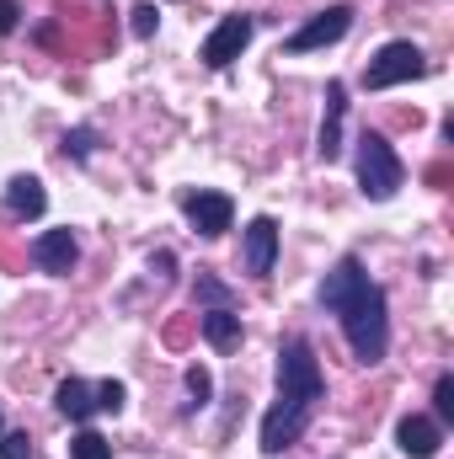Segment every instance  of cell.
Wrapping results in <instances>:
<instances>
[{
	"instance_id": "1",
	"label": "cell",
	"mask_w": 454,
	"mask_h": 459,
	"mask_svg": "<svg viewBox=\"0 0 454 459\" xmlns=\"http://www.w3.org/2000/svg\"><path fill=\"white\" fill-rule=\"evenodd\" d=\"M321 305L342 316V337L363 368H374L390 347V316H385V289L363 273L358 256H342L321 283Z\"/></svg>"
},
{
	"instance_id": "2",
	"label": "cell",
	"mask_w": 454,
	"mask_h": 459,
	"mask_svg": "<svg viewBox=\"0 0 454 459\" xmlns=\"http://www.w3.org/2000/svg\"><path fill=\"white\" fill-rule=\"evenodd\" d=\"M321 395H327V379H321V363H316L310 342L289 337L278 347V406L262 417V455H284L305 433Z\"/></svg>"
},
{
	"instance_id": "3",
	"label": "cell",
	"mask_w": 454,
	"mask_h": 459,
	"mask_svg": "<svg viewBox=\"0 0 454 459\" xmlns=\"http://www.w3.org/2000/svg\"><path fill=\"white\" fill-rule=\"evenodd\" d=\"M401 182H406V166L390 150V139L385 134H363L358 139V187H363V198L385 204V198L401 193Z\"/></svg>"
},
{
	"instance_id": "4",
	"label": "cell",
	"mask_w": 454,
	"mask_h": 459,
	"mask_svg": "<svg viewBox=\"0 0 454 459\" xmlns=\"http://www.w3.org/2000/svg\"><path fill=\"white\" fill-rule=\"evenodd\" d=\"M417 75H428V59H423V48H417V43H406V38H396V43H385V48L369 59V70H363V86H369V91H390V86H401V81H417Z\"/></svg>"
},
{
	"instance_id": "5",
	"label": "cell",
	"mask_w": 454,
	"mask_h": 459,
	"mask_svg": "<svg viewBox=\"0 0 454 459\" xmlns=\"http://www.w3.org/2000/svg\"><path fill=\"white\" fill-rule=\"evenodd\" d=\"M251 32H257V16H246V11H230L225 22L204 38V65L209 70H230L235 59H240V48L251 43Z\"/></svg>"
},
{
	"instance_id": "6",
	"label": "cell",
	"mask_w": 454,
	"mask_h": 459,
	"mask_svg": "<svg viewBox=\"0 0 454 459\" xmlns=\"http://www.w3.org/2000/svg\"><path fill=\"white\" fill-rule=\"evenodd\" d=\"M347 27H353V5H327V11H316L284 48L289 54H316V48H332L337 38H347Z\"/></svg>"
},
{
	"instance_id": "7",
	"label": "cell",
	"mask_w": 454,
	"mask_h": 459,
	"mask_svg": "<svg viewBox=\"0 0 454 459\" xmlns=\"http://www.w3.org/2000/svg\"><path fill=\"white\" fill-rule=\"evenodd\" d=\"M182 214L193 220V230L198 235H225L230 220H235V204H230L225 193H209V187H198V193H182Z\"/></svg>"
},
{
	"instance_id": "8",
	"label": "cell",
	"mask_w": 454,
	"mask_h": 459,
	"mask_svg": "<svg viewBox=\"0 0 454 459\" xmlns=\"http://www.w3.org/2000/svg\"><path fill=\"white\" fill-rule=\"evenodd\" d=\"M32 262L54 278H70V267L81 262V246H75V230H43L32 240Z\"/></svg>"
},
{
	"instance_id": "9",
	"label": "cell",
	"mask_w": 454,
	"mask_h": 459,
	"mask_svg": "<svg viewBox=\"0 0 454 459\" xmlns=\"http://www.w3.org/2000/svg\"><path fill=\"white\" fill-rule=\"evenodd\" d=\"M273 262H278V225L267 214H257L246 225V273L251 278H273Z\"/></svg>"
},
{
	"instance_id": "10",
	"label": "cell",
	"mask_w": 454,
	"mask_h": 459,
	"mask_svg": "<svg viewBox=\"0 0 454 459\" xmlns=\"http://www.w3.org/2000/svg\"><path fill=\"white\" fill-rule=\"evenodd\" d=\"M396 444H401L406 459H433L439 444H444V428H439L433 417H401V422H396Z\"/></svg>"
},
{
	"instance_id": "11",
	"label": "cell",
	"mask_w": 454,
	"mask_h": 459,
	"mask_svg": "<svg viewBox=\"0 0 454 459\" xmlns=\"http://www.w3.org/2000/svg\"><path fill=\"white\" fill-rule=\"evenodd\" d=\"M342 117H347V86H342V81H332V86H327V117H321V139H316L321 160H337V155H342Z\"/></svg>"
},
{
	"instance_id": "12",
	"label": "cell",
	"mask_w": 454,
	"mask_h": 459,
	"mask_svg": "<svg viewBox=\"0 0 454 459\" xmlns=\"http://www.w3.org/2000/svg\"><path fill=\"white\" fill-rule=\"evenodd\" d=\"M5 209H11L16 220H38V214L48 209L43 182H38V177H11V182H5Z\"/></svg>"
},
{
	"instance_id": "13",
	"label": "cell",
	"mask_w": 454,
	"mask_h": 459,
	"mask_svg": "<svg viewBox=\"0 0 454 459\" xmlns=\"http://www.w3.org/2000/svg\"><path fill=\"white\" fill-rule=\"evenodd\" d=\"M54 406H59V417L86 422V417L97 411V390H92L86 379H65V385H59V395H54Z\"/></svg>"
},
{
	"instance_id": "14",
	"label": "cell",
	"mask_w": 454,
	"mask_h": 459,
	"mask_svg": "<svg viewBox=\"0 0 454 459\" xmlns=\"http://www.w3.org/2000/svg\"><path fill=\"white\" fill-rule=\"evenodd\" d=\"M204 337H209V347H220V352H230V347H240V316L230 310V305H220V310H204Z\"/></svg>"
},
{
	"instance_id": "15",
	"label": "cell",
	"mask_w": 454,
	"mask_h": 459,
	"mask_svg": "<svg viewBox=\"0 0 454 459\" xmlns=\"http://www.w3.org/2000/svg\"><path fill=\"white\" fill-rule=\"evenodd\" d=\"M70 459H113V444L102 438V433H75V444H70Z\"/></svg>"
},
{
	"instance_id": "16",
	"label": "cell",
	"mask_w": 454,
	"mask_h": 459,
	"mask_svg": "<svg viewBox=\"0 0 454 459\" xmlns=\"http://www.w3.org/2000/svg\"><path fill=\"white\" fill-rule=\"evenodd\" d=\"M188 395H193V401H188V411L209 406V395H214V379H209V368H198V363L188 368Z\"/></svg>"
},
{
	"instance_id": "17",
	"label": "cell",
	"mask_w": 454,
	"mask_h": 459,
	"mask_svg": "<svg viewBox=\"0 0 454 459\" xmlns=\"http://www.w3.org/2000/svg\"><path fill=\"white\" fill-rule=\"evenodd\" d=\"M123 401H128V390L118 379H102L97 385V411H123Z\"/></svg>"
},
{
	"instance_id": "18",
	"label": "cell",
	"mask_w": 454,
	"mask_h": 459,
	"mask_svg": "<svg viewBox=\"0 0 454 459\" xmlns=\"http://www.w3.org/2000/svg\"><path fill=\"white\" fill-rule=\"evenodd\" d=\"M433 411H439V422H454V379L450 374L433 385Z\"/></svg>"
},
{
	"instance_id": "19",
	"label": "cell",
	"mask_w": 454,
	"mask_h": 459,
	"mask_svg": "<svg viewBox=\"0 0 454 459\" xmlns=\"http://www.w3.org/2000/svg\"><path fill=\"white\" fill-rule=\"evenodd\" d=\"M97 150V134L92 128H75V134H65V155H75V160H86Z\"/></svg>"
},
{
	"instance_id": "20",
	"label": "cell",
	"mask_w": 454,
	"mask_h": 459,
	"mask_svg": "<svg viewBox=\"0 0 454 459\" xmlns=\"http://www.w3.org/2000/svg\"><path fill=\"white\" fill-rule=\"evenodd\" d=\"M0 459H32V438L27 433H5L0 438Z\"/></svg>"
},
{
	"instance_id": "21",
	"label": "cell",
	"mask_w": 454,
	"mask_h": 459,
	"mask_svg": "<svg viewBox=\"0 0 454 459\" xmlns=\"http://www.w3.org/2000/svg\"><path fill=\"white\" fill-rule=\"evenodd\" d=\"M198 294H204L214 310H220V305H230V289L220 283V278H209V273H198Z\"/></svg>"
},
{
	"instance_id": "22",
	"label": "cell",
	"mask_w": 454,
	"mask_h": 459,
	"mask_svg": "<svg viewBox=\"0 0 454 459\" xmlns=\"http://www.w3.org/2000/svg\"><path fill=\"white\" fill-rule=\"evenodd\" d=\"M155 22H161V11H155V5H134V32H139V38H150V32H155Z\"/></svg>"
},
{
	"instance_id": "23",
	"label": "cell",
	"mask_w": 454,
	"mask_h": 459,
	"mask_svg": "<svg viewBox=\"0 0 454 459\" xmlns=\"http://www.w3.org/2000/svg\"><path fill=\"white\" fill-rule=\"evenodd\" d=\"M16 22H22V5H16V0H0V38L16 32Z\"/></svg>"
}]
</instances>
